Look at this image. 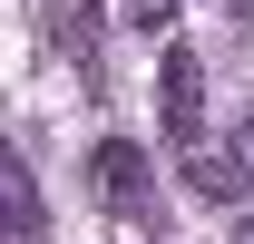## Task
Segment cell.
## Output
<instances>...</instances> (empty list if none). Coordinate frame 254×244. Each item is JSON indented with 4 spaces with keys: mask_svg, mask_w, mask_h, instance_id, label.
I'll list each match as a JSON object with an SVG mask.
<instances>
[{
    "mask_svg": "<svg viewBox=\"0 0 254 244\" xmlns=\"http://www.w3.org/2000/svg\"><path fill=\"white\" fill-rule=\"evenodd\" d=\"M157 118H166V147L176 156L205 147V59L195 49H166L157 59Z\"/></svg>",
    "mask_w": 254,
    "mask_h": 244,
    "instance_id": "1",
    "label": "cell"
},
{
    "mask_svg": "<svg viewBox=\"0 0 254 244\" xmlns=\"http://www.w3.org/2000/svg\"><path fill=\"white\" fill-rule=\"evenodd\" d=\"M88 185H98L118 215H147V205H157V166H147V147H137V137H98Z\"/></svg>",
    "mask_w": 254,
    "mask_h": 244,
    "instance_id": "2",
    "label": "cell"
},
{
    "mask_svg": "<svg viewBox=\"0 0 254 244\" xmlns=\"http://www.w3.org/2000/svg\"><path fill=\"white\" fill-rule=\"evenodd\" d=\"M186 185L205 195V205H245L254 156H245V147H186Z\"/></svg>",
    "mask_w": 254,
    "mask_h": 244,
    "instance_id": "3",
    "label": "cell"
},
{
    "mask_svg": "<svg viewBox=\"0 0 254 244\" xmlns=\"http://www.w3.org/2000/svg\"><path fill=\"white\" fill-rule=\"evenodd\" d=\"M49 30H59V49L78 59V78H98V10H88V0H59Z\"/></svg>",
    "mask_w": 254,
    "mask_h": 244,
    "instance_id": "4",
    "label": "cell"
},
{
    "mask_svg": "<svg viewBox=\"0 0 254 244\" xmlns=\"http://www.w3.org/2000/svg\"><path fill=\"white\" fill-rule=\"evenodd\" d=\"M10 225L39 235V185H30V166H10Z\"/></svg>",
    "mask_w": 254,
    "mask_h": 244,
    "instance_id": "5",
    "label": "cell"
},
{
    "mask_svg": "<svg viewBox=\"0 0 254 244\" xmlns=\"http://www.w3.org/2000/svg\"><path fill=\"white\" fill-rule=\"evenodd\" d=\"M176 10H186V0H118V20H127V30H166Z\"/></svg>",
    "mask_w": 254,
    "mask_h": 244,
    "instance_id": "6",
    "label": "cell"
},
{
    "mask_svg": "<svg viewBox=\"0 0 254 244\" xmlns=\"http://www.w3.org/2000/svg\"><path fill=\"white\" fill-rule=\"evenodd\" d=\"M215 10H235V20H254V0H215Z\"/></svg>",
    "mask_w": 254,
    "mask_h": 244,
    "instance_id": "7",
    "label": "cell"
},
{
    "mask_svg": "<svg viewBox=\"0 0 254 244\" xmlns=\"http://www.w3.org/2000/svg\"><path fill=\"white\" fill-rule=\"evenodd\" d=\"M245 156H254V108H245Z\"/></svg>",
    "mask_w": 254,
    "mask_h": 244,
    "instance_id": "8",
    "label": "cell"
},
{
    "mask_svg": "<svg viewBox=\"0 0 254 244\" xmlns=\"http://www.w3.org/2000/svg\"><path fill=\"white\" fill-rule=\"evenodd\" d=\"M235 244H254V225H235Z\"/></svg>",
    "mask_w": 254,
    "mask_h": 244,
    "instance_id": "9",
    "label": "cell"
}]
</instances>
